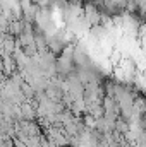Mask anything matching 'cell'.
I'll list each match as a JSON object with an SVG mask.
<instances>
[{
  "mask_svg": "<svg viewBox=\"0 0 146 147\" xmlns=\"http://www.w3.org/2000/svg\"><path fill=\"white\" fill-rule=\"evenodd\" d=\"M84 127L86 128H95L96 127V118H93L91 115H86L84 116Z\"/></svg>",
  "mask_w": 146,
  "mask_h": 147,
  "instance_id": "6da1fadb",
  "label": "cell"
}]
</instances>
